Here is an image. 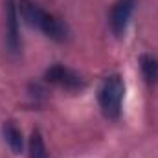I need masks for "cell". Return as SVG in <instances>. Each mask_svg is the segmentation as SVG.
<instances>
[{
    "label": "cell",
    "instance_id": "1",
    "mask_svg": "<svg viewBox=\"0 0 158 158\" xmlns=\"http://www.w3.org/2000/svg\"><path fill=\"white\" fill-rule=\"evenodd\" d=\"M125 94V85L119 76H110L103 81L99 88V105L107 118H118L121 112V99Z\"/></svg>",
    "mask_w": 158,
    "mask_h": 158
},
{
    "label": "cell",
    "instance_id": "2",
    "mask_svg": "<svg viewBox=\"0 0 158 158\" xmlns=\"http://www.w3.org/2000/svg\"><path fill=\"white\" fill-rule=\"evenodd\" d=\"M136 6V0H118L116 6L112 7V13H110V28L116 35H123L125 28H127V22L132 15V9Z\"/></svg>",
    "mask_w": 158,
    "mask_h": 158
},
{
    "label": "cell",
    "instance_id": "3",
    "mask_svg": "<svg viewBox=\"0 0 158 158\" xmlns=\"http://www.w3.org/2000/svg\"><path fill=\"white\" fill-rule=\"evenodd\" d=\"M6 40L7 48L15 53L19 52V15H17V6L13 0L6 2Z\"/></svg>",
    "mask_w": 158,
    "mask_h": 158
},
{
    "label": "cell",
    "instance_id": "4",
    "mask_svg": "<svg viewBox=\"0 0 158 158\" xmlns=\"http://www.w3.org/2000/svg\"><path fill=\"white\" fill-rule=\"evenodd\" d=\"M46 79L53 85H59V86H64V88H79L83 86V81L76 72H72L70 68H64L61 64H55L52 66L48 72H46Z\"/></svg>",
    "mask_w": 158,
    "mask_h": 158
},
{
    "label": "cell",
    "instance_id": "5",
    "mask_svg": "<svg viewBox=\"0 0 158 158\" xmlns=\"http://www.w3.org/2000/svg\"><path fill=\"white\" fill-rule=\"evenodd\" d=\"M17 7H19V13H20L22 20L28 26H31V28H39L44 15H46V11L40 9L39 6L35 2H31V0H19Z\"/></svg>",
    "mask_w": 158,
    "mask_h": 158
},
{
    "label": "cell",
    "instance_id": "6",
    "mask_svg": "<svg viewBox=\"0 0 158 158\" xmlns=\"http://www.w3.org/2000/svg\"><path fill=\"white\" fill-rule=\"evenodd\" d=\"M39 30L46 35V37H50V39H53V40H64L66 39V26H64L57 17H53V15H50V13L44 15Z\"/></svg>",
    "mask_w": 158,
    "mask_h": 158
},
{
    "label": "cell",
    "instance_id": "7",
    "mask_svg": "<svg viewBox=\"0 0 158 158\" xmlns=\"http://www.w3.org/2000/svg\"><path fill=\"white\" fill-rule=\"evenodd\" d=\"M2 132H4V138H6L9 149H11L15 155H20L22 149H24V140H22V132L13 125V121H7V123L4 125Z\"/></svg>",
    "mask_w": 158,
    "mask_h": 158
},
{
    "label": "cell",
    "instance_id": "8",
    "mask_svg": "<svg viewBox=\"0 0 158 158\" xmlns=\"http://www.w3.org/2000/svg\"><path fill=\"white\" fill-rule=\"evenodd\" d=\"M140 64H142V74L147 79V83L158 81V61L153 55H142Z\"/></svg>",
    "mask_w": 158,
    "mask_h": 158
},
{
    "label": "cell",
    "instance_id": "9",
    "mask_svg": "<svg viewBox=\"0 0 158 158\" xmlns=\"http://www.w3.org/2000/svg\"><path fill=\"white\" fill-rule=\"evenodd\" d=\"M30 156L48 158V153H46V147H44V142H42V136H40L39 131L31 132V138H30Z\"/></svg>",
    "mask_w": 158,
    "mask_h": 158
}]
</instances>
